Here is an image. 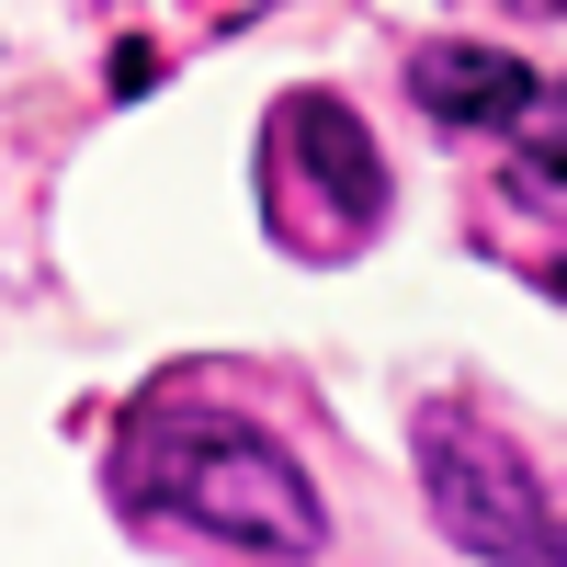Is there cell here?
<instances>
[{
    "label": "cell",
    "mask_w": 567,
    "mask_h": 567,
    "mask_svg": "<svg viewBox=\"0 0 567 567\" xmlns=\"http://www.w3.org/2000/svg\"><path fill=\"white\" fill-rule=\"evenodd\" d=\"M409 91H420V114L432 125H534L556 91L523 69V58H499V45H420L409 58Z\"/></svg>",
    "instance_id": "277c9868"
},
{
    "label": "cell",
    "mask_w": 567,
    "mask_h": 567,
    "mask_svg": "<svg viewBox=\"0 0 567 567\" xmlns=\"http://www.w3.org/2000/svg\"><path fill=\"white\" fill-rule=\"evenodd\" d=\"M534 12H545V0H534Z\"/></svg>",
    "instance_id": "5b68a950"
},
{
    "label": "cell",
    "mask_w": 567,
    "mask_h": 567,
    "mask_svg": "<svg viewBox=\"0 0 567 567\" xmlns=\"http://www.w3.org/2000/svg\"><path fill=\"white\" fill-rule=\"evenodd\" d=\"M272 171H307L318 194L341 205V239H363L374 205H386V159H374V136H363V114L341 103V91H296V103H284Z\"/></svg>",
    "instance_id": "3957f363"
},
{
    "label": "cell",
    "mask_w": 567,
    "mask_h": 567,
    "mask_svg": "<svg viewBox=\"0 0 567 567\" xmlns=\"http://www.w3.org/2000/svg\"><path fill=\"white\" fill-rule=\"evenodd\" d=\"M409 454H420L432 523L477 567H556V499H545V477H534L523 443H499L477 409H420L409 420Z\"/></svg>",
    "instance_id": "7a4b0ae2"
},
{
    "label": "cell",
    "mask_w": 567,
    "mask_h": 567,
    "mask_svg": "<svg viewBox=\"0 0 567 567\" xmlns=\"http://www.w3.org/2000/svg\"><path fill=\"white\" fill-rule=\"evenodd\" d=\"M114 499L148 511V523H182L205 545H239L272 567H307L329 545V511L307 488V465L284 454L261 420H227V409H136L125 443H114Z\"/></svg>",
    "instance_id": "6da1fadb"
}]
</instances>
